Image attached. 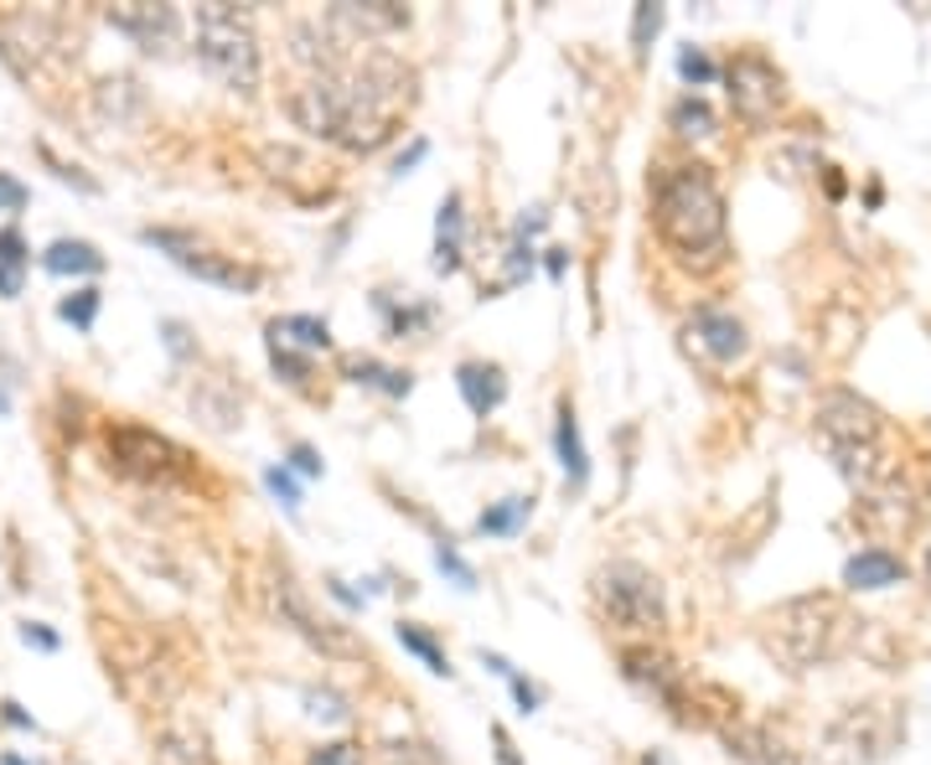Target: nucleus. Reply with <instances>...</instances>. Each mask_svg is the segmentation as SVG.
Instances as JSON below:
<instances>
[{
	"instance_id": "nucleus-14",
	"label": "nucleus",
	"mask_w": 931,
	"mask_h": 765,
	"mask_svg": "<svg viewBox=\"0 0 931 765\" xmlns=\"http://www.w3.org/2000/svg\"><path fill=\"white\" fill-rule=\"evenodd\" d=\"M689 336H694L714 362H735V357H745V347H751L745 326H740L730 311H699L694 321H689Z\"/></svg>"
},
{
	"instance_id": "nucleus-5",
	"label": "nucleus",
	"mask_w": 931,
	"mask_h": 765,
	"mask_svg": "<svg viewBox=\"0 0 931 765\" xmlns=\"http://www.w3.org/2000/svg\"><path fill=\"white\" fill-rule=\"evenodd\" d=\"M192 32H198V58L202 68L234 88V94H254L259 88V41H254V21L243 16L238 5H198L192 16Z\"/></svg>"
},
{
	"instance_id": "nucleus-17",
	"label": "nucleus",
	"mask_w": 931,
	"mask_h": 765,
	"mask_svg": "<svg viewBox=\"0 0 931 765\" xmlns=\"http://www.w3.org/2000/svg\"><path fill=\"white\" fill-rule=\"evenodd\" d=\"M435 270H440V275H456V270H461V196H456V192L440 202V223H435Z\"/></svg>"
},
{
	"instance_id": "nucleus-7",
	"label": "nucleus",
	"mask_w": 931,
	"mask_h": 765,
	"mask_svg": "<svg viewBox=\"0 0 931 765\" xmlns=\"http://www.w3.org/2000/svg\"><path fill=\"white\" fill-rule=\"evenodd\" d=\"M900 719H895L885 704H864V708H849L838 725L828 729V750H838V761L849 765H870V761H885L900 740Z\"/></svg>"
},
{
	"instance_id": "nucleus-12",
	"label": "nucleus",
	"mask_w": 931,
	"mask_h": 765,
	"mask_svg": "<svg viewBox=\"0 0 931 765\" xmlns=\"http://www.w3.org/2000/svg\"><path fill=\"white\" fill-rule=\"evenodd\" d=\"M109 21H115L124 37H135L145 52H171L181 41L177 5H109Z\"/></svg>"
},
{
	"instance_id": "nucleus-23",
	"label": "nucleus",
	"mask_w": 931,
	"mask_h": 765,
	"mask_svg": "<svg viewBox=\"0 0 931 765\" xmlns=\"http://www.w3.org/2000/svg\"><path fill=\"white\" fill-rule=\"evenodd\" d=\"M528 512H534V497H508V502H497V507L481 512L476 533H517Z\"/></svg>"
},
{
	"instance_id": "nucleus-3",
	"label": "nucleus",
	"mask_w": 931,
	"mask_h": 765,
	"mask_svg": "<svg viewBox=\"0 0 931 765\" xmlns=\"http://www.w3.org/2000/svg\"><path fill=\"white\" fill-rule=\"evenodd\" d=\"M859 621L838 595H797L761 615V642L787 672L828 668L854 647Z\"/></svg>"
},
{
	"instance_id": "nucleus-15",
	"label": "nucleus",
	"mask_w": 931,
	"mask_h": 765,
	"mask_svg": "<svg viewBox=\"0 0 931 765\" xmlns=\"http://www.w3.org/2000/svg\"><path fill=\"white\" fill-rule=\"evenodd\" d=\"M900 579H906V564L891 549H864L844 564V585L849 589H891Z\"/></svg>"
},
{
	"instance_id": "nucleus-30",
	"label": "nucleus",
	"mask_w": 931,
	"mask_h": 765,
	"mask_svg": "<svg viewBox=\"0 0 931 765\" xmlns=\"http://www.w3.org/2000/svg\"><path fill=\"white\" fill-rule=\"evenodd\" d=\"M306 765H362V750L347 745V740H337V745H321Z\"/></svg>"
},
{
	"instance_id": "nucleus-9",
	"label": "nucleus",
	"mask_w": 931,
	"mask_h": 765,
	"mask_svg": "<svg viewBox=\"0 0 931 765\" xmlns=\"http://www.w3.org/2000/svg\"><path fill=\"white\" fill-rule=\"evenodd\" d=\"M145 243H156V249H166V254L177 259L187 275L207 279V285H223V290H259V270H243V264H234V259L213 254V249H202L192 234H177V228H145Z\"/></svg>"
},
{
	"instance_id": "nucleus-29",
	"label": "nucleus",
	"mask_w": 931,
	"mask_h": 765,
	"mask_svg": "<svg viewBox=\"0 0 931 765\" xmlns=\"http://www.w3.org/2000/svg\"><path fill=\"white\" fill-rule=\"evenodd\" d=\"M435 564H440L445 574H451V579H456L461 589H476V570L466 564V559H461L456 549H451V543H440V549H435Z\"/></svg>"
},
{
	"instance_id": "nucleus-26",
	"label": "nucleus",
	"mask_w": 931,
	"mask_h": 765,
	"mask_svg": "<svg viewBox=\"0 0 931 765\" xmlns=\"http://www.w3.org/2000/svg\"><path fill=\"white\" fill-rule=\"evenodd\" d=\"M353 378L357 383H373L383 393H409V373H398V368H383V362H353Z\"/></svg>"
},
{
	"instance_id": "nucleus-38",
	"label": "nucleus",
	"mask_w": 931,
	"mask_h": 765,
	"mask_svg": "<svg viewBox=\"0 0 931 765\" xmlns=\"http://www.w3.org/2000/svg\"><path fill=\"white\" fill-rule=\"evenodd\" d=\"M415 160H425V140H415V145H409V151H404V156H398V177H404V171H409V166H415Z\"/></svg>"
},
{
	"instance_id": "nucleus-13",
	"label": "nucleus",
	"mask_w": 931,
	"mask_h": 765,
	"mask_svg": "<svg viewBox=\"0 0 931 765\" xmlns=\"http://www.w3.org/2000/svg\"><path fill=\"white\" fill-rule=\"evenodd\" d=\"M621 668H626V678H632L642 693H653V698H663V704H683V678H678V668L663 657V652L653 647H626L621 652Z\"/></svg>"
},
{
	"instance_id": "nucleus-22",
	"label": "nucleus",
	"mask_w": 931,
	"mask_h": 765,
	"mask_svg": "<svg viewBox=\"0 0 931 765\" xmlns=\"http://www.w3.org/2000/svg\"><path fill=\"white\" fill-rule=\"evenodd\" d=\"M21 270H26V238L5 228L0 234V295H21Z\"/></svg>"
},
{
	"instance_id": "nucleus-31",
	"label": "nucleus",
	"mask_w": 931,
	"mask_h": 765,
	"mask_svg": "<svg viewBox=\"0 0 931 765\" xmlns=\"http://www.w3.org/2000/svg\"><path fill=\"white\" fill-rule=\"evenodd\" d=\"M264 481H270V491H275V497H279V502H285L290 512L300 507V487L290 481V471H285V466H270V471H264Z\"/></svg>"
},
{
	"instance_id": "nucleus-1",
	"label": "nucleus",
	"mask_w": 931,
	"mask_h": 765,
	"mask_svg": "<svg viewBox=\"0 0 931 765\" xmlns=\"http://www.w3.org/2000/svg\"><path fill=\"white\" fill-rule=\"evenodd\" d=\"M296 68L300 83L290 88V115L300 130L337 140L347 151H378L398 130V119L415 98V73L383 52L373 37L353 32L347 21L296 26Z\"/></svg>"
},
{
	"instance_id": "nucleus-20",
	"label": "nucleus",
	"mask_w": 931,
	"mask_h": 765,
	"mask_svg": "<svg viewBox=\"0 0 931 765\" xmlns=\"http://www.w3.org/2000/svg\"><path fill=\"white\" fill-rule=\"evenodd\" d=\"M554 445H559V461H564V476L570 481H585V471H590V461H585V445H580V425H575V409L564 404L559 409V430H554Z\"/></svg>"
},
{
	"instance_id": "nucleus-27",
	"label": "nucleus",
	"mask_w": 931,
	"mask_h": 765,
	"mask_svg": "<svg viewBox=\"0 0 931 765\" xmlns=\"http://www.w3.org/2000/svg\"><path fill=\"white\" fill-rule=\"evenodd\" d=\"M58 311H62V321H73V326H83V332H88V326H94V315H99V290L68 295Z\"/></svg>"
},
{
	"instance_id": "nucleus-32",
	"label": "nucleus",
	"mask_w": 931,
	"mask_h": 765,
	"mask_svg": "<svg viewBox=\"0 0 931 765\" xmlns=\"http://www.w3.org/2000/svg\"><path fill=\"white\" fill-rule=\"evenodd\" d=\"M306 704H311V714L326 719V725H342V719H347V704H342L337 693H306Z\"/></svg>"
},
{
	"instance_id": "nucleus-41",
	"label": "nucleus",
	"mask_w": 931,
	"mask_h": 765,
	"mask_svg": "<svg viewBox=\"0 0 931 765\" xmlns=\"http://www.w3.org/2000/svg\"><path fill=\"white\" fill-rule=\"evenodd\" d=\"M927 585H931V549H927Z\"/></svg>"
},
{
	"instance_id": "nucleus-28",
	"label": "nucleus",
	"mask_w": 931,
	"mask_h": 765,
	"mask_svg": "<svg viewBox=\"0 0 931 765\" xmlns=\"http://www.w3.org/2000/svg\"><path fill=\"white\" fill-rule=\"evenodd\" d=\"M657 26H663V5H636V26H632L636 58H647V41L657 37Z\"/></svg>"
},
{
	"instance_id": "nucleus-18",
	"label": "nucleus",
	"mask_w": 931,
	"mask_h": 765,
	"mask_svg": "<svg viewBox=\"0 0 931 765\" xmlns=\"http://www.w3.org/2000/svg\"><path fill=\"white\" fill-rule=\"evenodd\" d=\"M52 275H99L104 270V254L94 249V243H83V238H62V243H52L47 249V259H41Z\"/></svg>"
},
{
	"instance_id": "nucleus-6",
	"label": "nucleus",
	"mask_w": 931,
	"mask_h": 765,
	"mask_svg": "<svg viewBox=\"0 0 931 765\" xmlns=\"http://www.w3.org/2000/svg\"><path fill=\"white\" fill-rule=\"evenodd\" d=\"M595 606L621 631H663V621H668L663 585L636 564H611V570L595 574Z\"/></svg>"
},
{
	"instance_id": "nucleus-16",
	"label": "nucleus",
	"mask_w": 931,
	"mask_h": 765,
	"mask_svg": "<svg viewBox=\"0 0 931 765\" xmlns=\"http://www.w3.org/2000/svg\"><path fill=\"white\" fill-rule=\"evenodd\" d=\"M456 383H461V393H466L472 414H492L497 404L508 398V383H502V373H497V368H487V362H461Z\"/></svg>"
},
{
	"instance_id": "nucleus-39",
	"label": "nucleus",
	"mask_w": 931,
	"mask_h": 765,
	"mask_svg": "<svg viewBox=\"0 0 931 765\" xmlns=\"http://www.w3.org/2000/svg\"><path fill=\"white\" fill-rule=\"evenodd\" d=\"M549 275H564V249H549Z\"/></svg>"
},
{
	"instance_id": "nucleus-4",
	"label": "nucleus",
	"mask_w": 931,
	"mask_h": 765,
	"mask_svg": "<svg viewBox=\"0 0 931 765\" xmlns=\"http://www.w3.org/2000/svg\"><path fill=\"white\" fill-rule=\"evenodd\" d=\"M817 440H823V451L828 461L844 471V481L859 491H874L885 487L895 476V451H891V430H885V419L874 409L870 398H859L849 389H833L817 398Z\"/></svg>"
},
{
	"instance_id": "nucleus-40",
	"label": "nucleus",
	"mask_w": 931,
	"mask_h": 765,
	"mask_svg": "<svg viewBox=\"0 0 931 765\" xmlns=\"http://www.w3.org/2000/svg\"><path fill=\"white\" fill-rule=\"evenodd\" d=\"M0 765H26V761L21 755H0Z\"/></svg>"
},
{
	"instance_id": "nucleus-21",
	"label": "nucleus",
	"mask_w": 931,
	"mask_h": 765,
	"mask_svg": "<svg viewBox=\"0 0 931 765\" xmlns=\"http://www.w3.org/2000/svg\"><path fill=\"white\" fill-rule=\"evenodd\" d=\"M156 765H218V761L198 734H166L156 745Z\"/></svg>"
},
{
	"instance_id": "nucleus-35",
	"label": "nucleus",
	"mask_w": 931,
	"mask_h": 765,
	"mask_svg": "<svg viewBox=\"0 0 931 765\" xmlns=\"http://www.w3.org/2000/svg\"><path fill=\"white\" fill-rule=\"evenodd\" d=\"M21 642H26V647H41V652H58V636H52L47 626H32V621L21 626Z\"/></svg>"
},
{
	"instance_id": "nucleus-36",
	"label": "nucleus",
	"mask_w": 931,
	"mask_h": 765,
	"mask_svg": "<svg viewBox=\"0 0 931 765\" xmlns=\"http://www.w3.org/2000/svg\"><path fill=\"white\" fill-rule=\"evenodd\" d=\"M508 683H513V693H517V704H523V714H534V708H538V688L528 683V678H517V672L508 678Z\"/></svg>"
},
{
	"instance_id": "nucleus-11",
	"label": "nucleus",
	"mask_w": 931,
	"mask_h": 765,
	"mask_svg": "<svg viewBox=\"0 0 931 765\" xmlns=\"http://www.w3.org/2000/svg\"><path fill=\"white\" fill-rule=\"evenodd\" d=\"M270 595H275V610H279V621H290V626L311 642V647H321L326 657H357V642L347 636V631H337V626H326L317 610L306 606V595H300V585L290 579V574L279 570L275 574V585H270Z\"/></svg>"
},
{
	"instance_id": "nucleus-33",
	"label": "nucleus",
	"mask_w": 931,
	"mask_h": 765,
	"mask_svg": "<svg viewBox=\"0 0 931 765\" xmlns=\"http://www.w3.org/2000/svg\"><path fill=\"white\" fill-rule=\"evenodd\" d=\"M678 73H683L689 83H709L714 79V62L704 58V52H683V58H678Z\"/></svg>"
},
{
	"instance_id": "nucleus-24",
	"label": "nucleus",
	"mask_w": 931,
	"mask_h": 765,
	"mask_svg": "<svg viewBox=\"0 0 931 765\" xmlns=\"http://www.w3.org/2000/svg\"><path fill=\"white\" fill-rule=\"evenodd\" d=\"M398 642H404V652H415V657H419V662H425L430 672H451L445 652H440L435 642H430V636L415 626V621H398Z\"/></svg>"
},
{
	"instance_id": "nucleus-19",
	"label": "nucleus",
	"mask_w": 931,
	"mask_h": 765,
	"mask_svg": "<svg viewBox=\"0 0 931 765\" xmlns=\"http://www.w3.org/2000/svg\"><path fill=\"white\" fill-rule=\"evenodd\" d=\"M270 342H300L306 352H326L332 347V332H326V321H317V315H279L275 326H270Z\"/></svg>"
},
{
	"instance_id": "nucleus-10",
	"label": "nucleus",
	"mask_w": 931,
	"mask_h": 765,
	"mask_svg": "<svg viewBox=\"0 0 931 765\" xmlns=\"http://www.w3.org/2000/svg\"><path fill=\"white\" fill-rule=\"evenodd\" d=\"M725 83H730L735 115L745 119V124H755V130L772 124L776 104H781V73H776L761 52H740V58L725 68Z\"/></svg>"
},
{
	"instance_id": "nucleus-37",
	"label": "nucleus",
	"mask_w": 931,
	"mask_h": 765,
	"mask_svg": "<svg viewBox=\"0 0 931 765\" xmlns=\"http://www.w3.org/2000/svg\"><path fill=\"white\" fill-rule=\"evenodd\" d=\"M290 461H296V471L321 476V461H317V451H311V445H296V451H290Z\"/></svg>"
},
{
	"instance_id": "nucleus-34",
	"label": "nucleus",
	"mask_w": 931,
	"mask_h": 765,
	"mask_svg": "<svg viewBox=\"0 0 931 765\" xmlns=\"http://www.w3.org/2000/svg\"><path fill=\"white\" fill-rule=\"evenodd\" d=\"M0 207H5V213H21V207H26V187H21L16 177H5V171H0Z\"/></svg>"
},
{
	"instance_id": "nucleus-8",
	"label": "nucleus",
	"mask_w": 931,
	"mask_h": 765,
	"mask_svg": "<svg viewBox=\"0 0 931 765\" xmlns=\"http://www.w3.org/2000/svg\"><path fill=\"white\" fill-rule=\"evenodd\" d=\"M109 455L124 476H140V481H177L187 471V455L156 430H140V425H119L109 430Z\"/></svg>"
},
{
	"instance_id": "nucleus-25",
	"label": "nucleus",
	"mask_w": 931,
	"mask_h": 765,
	"mask_svg": "<svg viewBox=\"0 0 931 765\" xmlns=\"http://www.w3.org/2000/svg\"><path fill=\"white\" fill-rule=\"evenodd\" d=\"M673 130H678V135H689V140L714 135V115H709V104H704V98H683V104L673 109Z\"/></svg>"
},
{
	"instance_id": "nucleus-2",
	"label": "nucleus",
	"mask_w": 931,
	"mask_h": 765,
	"mask_svg": "<svg viewBox=\"0 0 931 765\" xmlns=\"http://www.w3.org/2000/svg\"><path fill=\"white\" fill-rule=\"evenodd\" d=\"M653 223H657V238L689 270H719L725 264L730 223H725V192H719L709 166L694 160V166L663 171V181L653 192Z\"/></svg>"
}]
</instances>
